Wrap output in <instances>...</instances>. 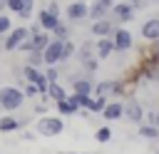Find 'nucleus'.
<instances>
[{"label": "nucleus", "mask_w": 159, "mask_h": 154, "mask_svg": "<svg viewBox=\"0 0 159 154\" xmlns=\"http://www.w3.org/2000/svg\"><path fill=\"white\" fill-rule=\"evenodd\" d=\"M42 72H45V77H47L50 84H52V82H60V67H45Z\"/></svg>", "instance_id": "obj_29"}, {"label": "nucleus", "mask_w": 159, "mask_h": 154, "mask_svg": "<svg viewBox=\"0 0 159 154\" xmlns=\"http://www.w3.org/2000/svg\"><path fill=\"white\" fill-rule=\"evenodd\" d=\"M60 22H62V20H60V15H57V12H50L47 7H45V10H40V15H37V25H40V30H42V32H50V35H52V30H55Z\"/></svg>", "instance_id": "obj_11"}, {"label": "nucleus", "mask_w": 159, "mask_h": 154, "mask_svg": "<svg viewBox=\"0 0 159 154\" xmlns=\"http://www.w3.org/2000/svg\"><path fill=\"white\" fill-rule=\"evenodd\" d=\"M139 137H144V139H159V129L154 127V124H139Z\"/></svg>", "instance_id": "obj_23"}, {"label": "nucleus", "mask_w": 159, "mask_h": 154, "mask_svg": "<svg viewBox=\"0 0 159 154\" xmlns=\"http://www.w3.org/2000/svg\"><path fill=\"white\" fill-rule=\"evenodd\" d=\"M20 137H22V142H35V139H37V134H35V132H22Z\"/></svg>", "instance_id": "obj_34"}, {"label": "nucleus", "mask_w": 159, "mask_h": 154, "mask_svg": "<svg viewBox=\"0 0 159 154\" xmlns=\"http://www.w3.org/2000/svg\"><path fill=\"white\" fill-rule=\"evenodd\" d=\"M109 104V97H92V104H89V114H102L104 112V107Z\"/></svg>", "instance_id": "obj_21"}, {"label": "nucleus", "mask_w": 159, "mask_h": 154, "mask_svg": "<svg viewBox=\"0 0 159 154\" xmlns=\"http://www.w3.org/2000/svg\"><path fill=\"white\" fill-rule=\"evenodd\" d=\"M25 104V94L17 84H7V87H0V109L5 112H17L20 107Z\"/></svg>", "instance_id": "obj_2"}, {"label": "nucleus", "mask_w": 159, "mask_h": 154, "mask_svg": "<svg viewBox=\"0 0 159 154\" xmlns=\"http://www.w3.org/2000/svg\"><path fill=\"white\" fill-rule=\"evenodd\" d=\"M10 30H12V20L7 15H0V37H5Z\"/></svg>", "instance_id": "obj_31"}, {"label": "nucleus", "mask_w": 159, "mask_h": 154, "mask_svg": "<svg viewBox=\"0 0 159 154\" xmlns=\"http://www.w3.org/2000/svg\"><path fill=\"white\" fill-rule=\"evenodd\" d=\"M117 30V22L112 20V17H104V20H94L92 25H89V32L99 40V37H112V32Z\"/></svg>", "instance_id": "obj_9"}, {"label": "nucleus", "mask_w": 159, "mask_h": 154, "mask_svg": "<svg viewBox=\"0 0 159 154\" xmlns=\"http://www.w3.org/2000/svg\"><path fill=\"white\" fill-rule=\"evenodd\" d=\"M70 87H72V94H92L94 92V82L89 77H80V75L70 77Z\"/></svg>", "instance_id": "obj_12"}, {"label": "nucleus", "mask_w": 159, "mask_h": 154, "mask_svg": "<svg viewBox=\"0 0 159 154\" xmlns=\"http://www.w3.org/2000/svg\"><path fill=\"white\" fill-rule=\"evenodd\" d=\"M65 132V119L60 114H45L35 119V134L37 137H60Z\"/></svg>", "instance_id": "obj_1"}, {"label": "nucleus", "mask_w": 159, "mask_h": 154, "mask_svg": "<svg viewBox=\"0 0 159 154\" xmlns=\"http://www.w3.org/2000/svg\"><path fill=\"white\" fill-rule=\"evenodd\" d=\"M20 7H22V2L20 0H5V10H10V12H20Z\"/></svg>", "instance_id": "obj_32"}, {"label": "nucleus", "mask_w": 159, "mask_h": 154, "mask_svg": "<svg viewBox=\"0 0 159 154\" xmlns=\"http://www.w3.org/2000/svg\"><path fill=\"white\" fill-rule=\"evenodd\" d=\"M75 55H77V47H75V42H72V40H65V42H62V62L72 60Z\"/></svg>", "instance_id": "obj_26"}, {"label": "nucleus", "mask_w": 159, "mask_h": 154, "mask_svg": "<svg viewBox=\"0 0 159 154\" xmlns=\"http://www.w3.org/2000/svg\"><path fill=\"white\" fill-rule=\"evenodd\" d=\"M17 50H20V52H25V55H30V52H32V50H35V47H32V40H30V37H27V40H25V42H20V47H17Z\"/></svg>", "instance_id": "obj_33"}, {"label": "nucleus", "mask_w": 159, "mask_h": 154, "mask_svg": "<svg viewBox=\"0 0 159 154\" xmlns=\"http://www.w3.org/2000/svg\"><path fill=\"white\" fill-rule=\"evenodd\" d=\"M124 119L132 124H144V107L139 104L137 97H127L124 102Z\"/></svg>", "instance_id": "obj_4"}, {"label": "nucleus", "mask_w": 159, "mask_h": 154, "mask_svg": "<svg viewBox=\"0 0 159 154\" xmlns=\"http://www.w3.org/2000/svg\"><path fill=\"white\" fill-rule=\"evenodd\" d=\"M112 52H114L112 37H99V40H94V57H97V60H107Z\"/></svg>", "instance_id": "obj_15"}, {"label": "nucleus", "mask_w": 159, "mask_h": 154, "mask_svg": "<svg viewBox=\"0 0 159 154\" xmlns=\"http://www.w3.org/2000/svg\"><path fill=\"white\" fill-rule=\"evenodd\" d=\"M65 154H87V152H65Z\"/></svg>", "instance_id": "obj_36"}, {"label": "nucleus", "mask_w": 159, "mask_h": 154, "mask_svg": "<svg viewBox=\"0 0 159 154\" xmlns=\"http://www.w3.org/2000/svg\"><path fill=\"white\" fill-rule=\"evenodd\" d=\"M142 37L147 40V42H159V17H149V20H144V25H142Z\"/></svg>", "instance_id": "obj_14"}, {"label": "nucleus", "mask_w": 159, "mask_h": 154, "mask_svg": "<svg viewBox=\"0 0 159 154\" xmlns=\"http://www.w3.org/2000/svg\"><path fill=\"white\" fill-rule=\"evenodd\" d=\"M25 65H30V67H37V70H42V67H45L42 52H40V50H32V52L27 55V62H25Z\"/></svg>", "instance_id": "obj_24"}, {"label": "nucleus", "mask_w": 159, "mask_h": 154, "mask_svg": "<svg viewBox=\"0 0 159 154\" xmlns=\"http://www.w3.org/2000/svg\"><path fill=\"white\" fill-rule=\"evenodd\" d=\"M77 57H80V62H82V60H89V57H94V42H92V40L82 42V45L77 47Z\"/></svg>", "instance_id": "obj_20"}, {"label": "nucleus", "mask_w": 159, "mask_h": 154, "mask_svg": "<svg viewBox=\"0 0 159 154\" xmlns=\"http://www.w3.org/2000/svg\"><path fill=\"white\" fill-rule=\"evenodd\" d=\"M47 97H50L52 104H55V102H62V99H67V89H65L60 82H52L50 89H47Z\"/></svg>", "instance_id": "obj_18"}, {"label": "nucleus", "mask_w": 159, "mask_h": 154, "mask_svg": "<svg viewBox=\"0 0 159 154\" xmlns=\"http://www.w3.org/2000/svg\"><path fill=\"white\" fill-rule=\"evenodd\" d=\"M122 117H124V102L109 99V104H107L104 112H102V119H104V122H117V119H122Z\"/></svg>", "instance_id": "obj_13"}, {"label": "nucleus", "mask_w": 159, "mask_h": 154, "mask_svg": "<svg viewBox=\"0 0 159 154\" xmlns=\"http://www.w3.org/2000/svg\"><path fill=\"white\" fill-rule=\"evenodd\" d=\"M52 40H60V42H65V40H70V27L65 25V22H60L55 30H52Z\"/></svg>", "instance_id": "obj_25"}, {"label": "nucleus", "mask_w": 159, "mask_h": 154, "mask_svg": "<svg viewBox=\"0 0 159 154\" xmlns=\"http://www.w3.org/2000/svg\"><path fill=\"white\" fill-rule=\"evenodd\" d=\"M20 89H22V94H25V99H27V97H40V92H37V87H35V84H30V82H22V84H20Z\"/></svg>", "instance_id": "obj_30"}, {"label": "nucleus", "mask_w": 159, "mask_h": 154, "mask_svg": "<svg viewBox=\"0 0 159 154\" xmlns=\"http://www.w3.org/2000/svg\"><path fill=\"white\" fill-rule=\"evenodd\" d=\"M12 132H20V122H17V117H12V114L0 117V134H12Z\"/></svg>", "instance_id": "obj_16"}, {"label": "nucleus", "mask_w": 159, "mask_h": 154, "mask_svg": "<svg viewBox=\"0 0 159 154\" xmlns=\"http://www.w3.org/2000/svg\"><path fill=\"white\" fill-rule=\"evenodd\" d=\"M27 37H30V27H12L2 40V50L5 52H15L20 47V42H25Z\"/></svg>", "instance_id": "obj_3"}, {"label": "nucleus", "mask_w": 159, "mask_h": 154, "mask_svg": "<svg viewBox=\"0 0 159 154\" xmlns=\"http://www.w3.org/2000/svg\"><path fill=\"white\" fill-rule=\"evenodd\" d=\"M149 2H152V0H149Z\"/></svg>", "instance_id": "obj_37"}, {"label": "nucleus", "mask_w": 159, "mask_h": 154, "mask_svg": "<svg viewBox=\"0 0 159 154\" xmlns=\"http://www.w3.org/2000/svg\"><path fill=\"white\" fill-rule=\"evenodd\" d=\"M112 42H114V52H129L134 40H132V32L129 30H124V27L117 25V30L112 32Z\"/></svg>", "instance_id": "obj_7"}, {"label": "nucleus", "mask_w": 159, "mask_h": 154, "mask_svg": "<svg viewBox=\"0 0 159 154\" xmlns=\"http://www.w3.org/2000/svg\"><path fill=\"white\" fill-rule=\"evenodd\" d=\"M65 15H67V20H70V22H82V20H87V17H89V5H87L84 0H75V2H70V5H67Z\"/></svg>", "instance_id": "obj_5"}, {"label": "nucleus", "mask_w": 159, "mask_h": 154, "mask_svg": "<svg viewBox=\"0 0 159 154\" xmlns=\"http://www.w3.org/2000/svg\"><path fill=\"white\" fill-rule=\"evenodd\" d=\"M94 139H97L99 144H107V142L112 139V127H109V124H99V127L94 129Z\"/></svg>", "instance_id": "obj_22"}, {"label": "nucleus", "mask_w": 159, "mask_h": 154, "mask_svg": "<svg viewBox=\"0 0 159 154\" xmlns=\"http://www.w3.org/2000/svg\"><path fill=\"white\" fill-rule=\"evenodd\" d=\"M30 40H32V47L42 52V50H45V47H47V45L52 42V35H50V32H42V30H40V32H30Z\"/></svg>", "instance_id": "obj_17"}, {"label": "nucleus", "mask_w": 159, "mask_h": 154, "mask_svg": "<svg viewBox=\"0 0 159 154\" xmlns=\"http://www.w3.org/2000/svg\"><path fill=\"white\" fill-rule=\"evenodd\" d=\"M112 7H114V0H94L92 5H89V17L87 20H104V17H109L112 15Z\"/></svg>", "instance_id": "obj_8"}, {"label": "nucleus", "mask_w": 159, "mask_h": 154, "mask_svg": "<svg viewBox=\"0 0 159 154\" xmlns=\"http://www.w3.org/2000/svg\"><path fill=\"white\" fill-rule=\"evenodd\" d=\"M134 12H137V10H134L129 2L119 0V2H114V7H112V15H109V17H112L114 22H117V20H119V22H132V20H134Z\"/></svg>", "instance_id": "obj_10"}, {"label": "nucleus", "mask_w": 159, "mask_h": 154, "mask_svg": "<svg viewBox=\"0 0 159 154\" xmlns=\"http://www.w3.org/2000/svg\"><path fill=\"white\" fill-rule=\"evenodd\" d=\"M55 109H57V114H60V117H72V114H77V107H75L70 99L55 102Z\"/></svg>", "instance_id": "obj_19"}, {"label": "nucleus", "mask_w": 159, "mask_h": 154, "mask_svg": "<svg viewBox=\"0 0 159 154\" xmlns=\"http://www.w3.org/2000/svg\"><path fill=\"white\" fill-rule=\"evenodd\" d=\"M42 60H45V67H57L62 62V42L60 40H52L42 50Z\"/></svg>", "instance_id": "obj_6"}, {"label": "nucleus", "mask_w": 159, "mask_h": 154, "mask_svg": "<svg viewBox=\"0 0 159 154\" xmlns=\"http://www.w3.org/2000/svg\"><path fill=\"white\" fill-rule=\"evenodd\" d=\"M80 67L87 72V75H92V72H97V67H99V60L97 57H89V60H82L80 62Z\"/></svg>", "instance_id": "obj_28"}, {"label": "nucleus", "mask_w": 159, "mask_h": 154, "mask_svg": "<svg viewBox=\"0 0 159 154\" xmlns=\"http://www.w3.org/2000/svg\"><path fill=\"white\" fill-rule=\"evenodd\" d=\"M2 10H5V0H0V15H5Z\"/></svg>", "instance_id": "obj_35"}, {"label": "nucleus", "mask_w": 159, "mask_h": 154, "mask_svg": "<svg viewBox=\"0 0 159 154\" xmlns=\"http://www.w3.org/2000/svg\"><path fill=\"white\" fill-rule=\"evenodd\" d=\"M22 2V7H20V20H30L32 17V7H35V0H20Z\"/></svg>", "instance_id": "obj_27"}]
</instances>
